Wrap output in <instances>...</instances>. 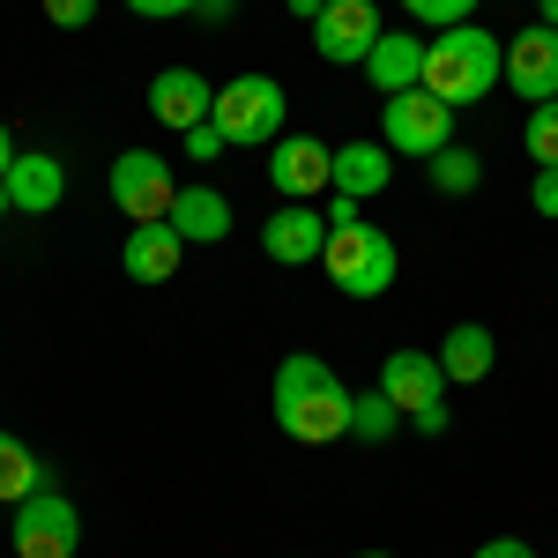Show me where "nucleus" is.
<instances>
[{
    "instance_id": "f257e3e1",
    "label": "nucleus",
    "mask_w": 558,
    "mask_h": 558,
    "mask_svg": "<svg viewBox=\"0 0 558 558\" xmlns=\"http://www.w3.org/2000/svg\"><path fill=\"white\" fill-rule=\"evenodd\" d=\"M276 425L305 439V447H328V439H350V387L336 380V365H320V357H283L276 365Z\"/></svg>"
},
{
    "instance_id": "f03ea898",
    "label": "nucleus",
    "mask_w": 558,
    "mask_h": 558,
    "mask_svg": "<svg viewBox=\"0 0 558 558\" xmlns=\"http://www.w3.org/2000/svg\"><path fill=\"white\" fill-rule=\"evenodd\" d=\"M499 83H507V45L492 31L454 23V31L425 38V89L439 105H484Z\"/></svg>"
},
{
    "instance_id": "7ed1b4c3",
    "label": "nucleus",
    "mask_w": 558,
    "mask_h": 558,
    "mask_svg": "<svg viewBox=\"0 0 558 558\" xmlns=\"http://www.w3.org/2000/svg\"><path fill=\"white\" fill-rule=\"evenodd\" d=\"M328 283L343 291V299H387L395 291V276H402V254H395V239H387L380 223H328Z\"/></svg>"
},
{
    "instance_id": "20e7f679",
    "label": "nucleus",
    "mask_w": 558,
    "mask_h": 558,
    "mask_svg": "<svg viewBox=\"0 0 558 558\" xmlns=\"http://www.w3.org/2000/svg\"><path fill=\"white\" fill-rule=\"evenodd\" d=\"M209 120L231 149H268V142H283V83L276 75H231V83H216Z\"/></svg>"
},
{
    "instance_id": "39448f33",
    "label": "nucleus",
    "mask_w": 558,
    "mask_h": 558,
    "mask_svg": "<svg viewBox=\"0 0 558 558\" xmlns=\"http://www.w3.org/2000/svg\"><path fill=\"white\" fill-rule=\"evenodd\" d=\"M380 128H387V149L395 157H425L432 165L454 142V105H439L432 89H402V97L380 105Z\"/></svg>"
},
{
    "instance_id": "423d86ee",
    "label": "nucleus",
    "mask_w": 558,
    "mask_h": 558,
    "mask_svg": "<svg viewBox=\"0 0 558 558\" xmlns=\"http://www.w3.org/2000/svg\"><path fill=\"white\" fill-rule=\"evenodd\" d=\"M8 536H15V558H83V514L60 492H31Z\"/></svg>"
},
{
    "instance_id": "0eeeda50",
    "label": "nucleus",
    "mask_w": 558,
    "mask_h": 558,
    "mask_svg": "<svg viewBox=\"0 0 558 558\" xmlns=\"http://www.w3.org/2000/svg\"><path fill=\"white\" fill-rule=\"evenodd\" d=\"M172 202H179V179L157 149H128V157L112 165V209L128 216V223H165Z\"/></svg>"
},
{
    "instance_id": "6e6552de",
    "label": "nucleus",
    "mask_w": 558,
    "mask_h": 558,
    "mask_svg": "<svg viewBox=\"0 0 558 558\" xmlns=\"http://www.w3.org/2000/svg\"><path fill=\"white\" fill-rule=\"evenodd\" d=\"M313 45H320V60H336V68H365V52L380 45V8H373V0H328V8L313 15Z\"/></svg>"
},
{
    "instance_id": "1a4fd4ad",
    "label": "nucleus",
    "mask_w": 558,
    "mask_h": 558,
    "mask_svg": "<svg viewBox=\"0 0 558 558\" xmlns=\"http://www.w3.org/2000/svg\"><path fill=\"white\" fill-rule=\"evenodd\" d=\"M507 89L521 105H551L558 97V31L551 23H529L507 38Z\"/></svg>"
},
{
    "instance_id": "9d476101",
    "label": "nucleus",
    "mask_w": 558,
    "mask_h": 558,
    "mask_svg": "<svg viewBox=\"0 0 558 558\" xmlns=\"http://www.w3.org/2000/svg\"><path fill=\"white\" fill-rule=\"evenodd\" d=\"M260 254L276 260V268H305V260L328 254V216L305 209V202H283V209L260 223Z\"/></svg>"
},
{
    "instance_id": "9b49d317",
    "label": "nucleus",
    "mask_w": 558,
    "mask_h": 558,
    "mask_svg": "<svg viewBox=\"0 0 558 558\" xmlns=\"http://www.w3.org/2000/svg\"><path fill=\"white\" fill-rule=\"evenodd\" d=\"M149 112L165 120V128H202L216 112V83L202 75V68H165V75H149Z\"/></svg>"
},
{
    "instance_id": "f8f14e48",
    "label": "nucleus",
    "mask_w": 558,
    "mask_h": 558,
    "mask_svg": "<svg viewBox=\"0 0 558 558\" xmlns=\"http://www.w3.org/2000/svg\"><path fill=\"white\" fill-rule=\"evenodd\" d=\"M328 165H336V149H320L313 134H283V142H268V179H276L283 202L320 194V186H328Z\"/></svg>"
},
{
    "instance_id": "ddd939ff",
    "label": "nucleus",
    "mask_w": 558,
    "mask_h": 558,
    "mask_svg": "<svg viewBox=\"0 0 558 558\" xmlns=\"http://www.w3.org/2000/svg\"><path fill=\"white\" fill-rule=\"evenodd\" d=\"M380 387H387V402H395L402 417H417V410H432V402H439L447 373H439V357H425V350H387Z\"/></svg>"
},
{
    "instance_id": "4468645a",
    "label": "nucleus",
    "mask_w": 558,
    "mask_h": 558,
    "mask_svg": "<svg viewBox=\"0 0 558 558\" xmlns=\"http://www.w3.org/2000/svg\"><path fill=\"white\" fill-rule=\"evenodd\" d=\"M8 202L23 216H52L68 202V165L60 157H45V149H23L15 165H8Z\"/></svg>"
},
{
    "instance_id": "2eb2a0df",
    "label": "nucleus",
    "mask_w": 558,
    "mask_h": 558,
    "mask_svg": "<svg viewBox=\"0 0 558 558\" xmlns=\"http://www.w3.org/2000/svg\"><path fill=\"white\" fill-rule=\"evenodd\" d=\"M365 83L380 89V97L425 89V38H410V31H380V45L365 52Z\"/></svg>"
},
{
    "instance_id": "dca6fc26",
    "label": "nucleus",
    "mask_w": 558,
    "mask_h": 558,
    "mask_svg": "<svg viewBox=\"0 0 558 558\" xmlns=\"http://www.w3.org/2000/svg\"><path fill=\"white\" fill-rule=\"evenodd\" d=\"M120 260H128L134 283H172L179 260H186V239H179L172 223H134L128 246H120Z\"/></svg>"
},
{
    "instance_id": "f3484780",
    "label": "nucleus",
    "mask_w": 558,
    "mask_h": 558,
    "mask_svg": "<svg viewBox=\"0 0 558 558\" xmlns=\"http://www.w3.org/2000/svg\"><path fill=\"white\" fill-rule=\"evenodd\" d=\"M172 223L186 246H216V239H231V202L216 194V186H179V202H172Z\"/></svg>"
},
{
    "instance_id": "a211bd4d",
    "label": "nucleus",
    "mask_w": 558,
    "mask_h": 558,
    "mask_svg": "<svg viewBox=\"0 0 558 558\" xmlns=\"http://www.w3.org/2000/svg\"><path fill=\"white\" fill-rule=\"evenodd\" d=\"M387 179H395V165H387L380 142H343V149H336V165H328V186H336V194H350V202L387 194Z\"/></svg>"
},
{
    "instance_id": "6ab92c4d",
    "label": "nucleus",
    "mask_w": 558,
    "mask_h": 558,
    "mask_svg": "<svg viewBox=\"0 0 558 558\" xmlns=\"http://www.w3.org/2000/svg\"><path fill=\"white\" fill-rule=\"evenodd\" d=\"M492 357H499V343H492V328H476V320H462V328L439 336V373L454 387H476L492 373Z\"/></svg>"
},
{
    "instance_id": "aec40b11",
    "label": "nucleus",
    "mask_w": 558,
    "mask_h": 558,
    "mask_svg": "<svg viewBox=\"0 0 558 558\" xmlns=\"http://www.w3.org/2000/svg\"><path fill=\"white\" fill-rule=\"evenodd\" d=\"M31 492H45V462L15 439V432H0V499H8V507H23Z\"/></svg>"
},
{
    "instance_id": "412c9836",
    "label": "nucleus",
    "mask_w": 558,
    "mask_h": 558,
    "mask_svg": "<svg viewBox=\"0 0 558 558\" xmlns=\"http://www.w3.org/2000/svg\"><path fill=\"white\" fill-rule=\"evenodd\" d=\"M402 432V410L387 402V387H365V395H350V439H365V447H387Z\"/></svg>"
},
{
    "instance_id": "4be33fe9",
    "label": "nucleus",
    "mask_w": 558,
    "mask_h": 558,
    "mask_svg": "<svg viewBox=\"0 0 558 558\" xmlns=\"http://www.w3.org/2000/svg\"><path fill=\"white\" fill-rule=\"evenodd\" d=\"M425 172H432V186H439V194H476V186H484V157H476V149H462V142H447Z\"/></svg>"
},
{
    "instance_id": "5701e85b",
    "label": "nucleus",
    "mask_w": 558,
    "mask_h": 558,
    "mask_svg": "<svg viewBox=\"0 0 558 558\" xmlns=\"http://www.w3.org/2000/svg\"><path fill=\"white\" fill-rule=\"evenodd\" d=\"M521 149L536 165H558V97L551 105H529V128H521Z\"/></svg>"
},
{
    "instance_id": "b1692460",
    "label": "nucleus",
    "mask_w": 558,
    "mask_h": 558,
    "mask_svg": "<svg viewBox=\"0 0 558 558\" xmlns=\"http://www.w3.org/2000/svg\"><path fill=\"white\" fill-rule=\"evenodd\" d=\"M417 23H432V31H454V23H470L476 15V0H402Z\"/></svg>"
},
{
    "instance_id": "393cba45",
    "label": "nucleus",
    "mask_w": 558,
    "mask_h": 558,
    "mask_svg": "<svg viewBox=\"0 0 558 558\" xmlns=\"http://www.w3.org/2000/svg\"><path fill=\"white\" fill-rule=\"evenodd\" d=\"M529 209L558 223V165H536V179H529Z\"/></svg>"
},
{
    "instance_id": "a878e982",
    "label": "nucleus",
    "mask_w": 558,
    "mask_h": 558,
    "mask_svg": "<svg viewBox=\"0 0 558 558\" xmlns=\"http://www.w3.org/2000/svg\"><path fill=\"white\" fill-rule=\"evenodd\" d=\"M45 15H52L60 31H89V23H97V0H45Z\"/></svg>"
},
{
    "instance_id": "bb28decb",
    "label": "nucleus",
    "mask_w": 558,
    "mask_h": 558,
    "mask_svg": "<svg viewBox=\"0 0 558 558\" xmlns=\"http://www.w3.org/2000/svg\"><path fill=\"white\" fill-rule=\"evenodd\" d=\"M216 149H231V142L216 134V120H202V128H186V157H194V165H209Z\"/></svg>"
},
{
    "instance_id": "cd10ccee",
    "label": "nucleus",
    "mask_w": 558,
    "mask_h": 558,
    "mask_svg": "<svg viewBox=\"0 0 558 558\" xmlns=\"http://www.w3.org/2000/svg\"><path fill=\"white\" fill-rule=\"evenodd\" d=\"M134 15H149V23H179V15H194L202 0H128Z\"/></svg>"
},
{
    "instance_id": "c85d7f7f",
    "label": "nucleus",
    "mask_w": 558,
    "mask_h": 558,
    "mask_svg": "<svg viewBox=\"0 0 558 558\" xmlns=\"http://www.w3.org/2000/svg\"><path fill=\"white\" fill-rule=\"evenodd\" d=\"M470 558H536V551H529L521 536H492V544H476Z\"/></svg>"
},
{
    "instance_id": "c756f323",
    "label": "nucleus",
    "mask_w": 558,
    "mask_h": 558,
    "mask_svg": "<svg viewBox=\"0 0 558 558\" xmlns=\"http://www.w3.org/2000/svg\"><path fill=\"white\" fill-rule=\"evenodd\" d=\"M410 425L425 432V439H439V432H447V402H432V410H417V417H410Z\"/></svg>"
},
{
    "instance_id": "7c9ffc66",
    "label": "nucleus",
    "mask_w": 558,
    "mask_h": 558,
    "mask_svg": "<svg viewBox=\"0 0 558 558\" xmlns=\"http://www.w3.org/2000/svg\"><path fill=\"white\" fill-rule=\"evenodd\" d=\"M8 165H15V134H8V120H0V179H8Z\"/></svg>"
},
{
    "instance_id": "2f4dec72",
    "label": "nucleus",
    "mask_w": 558,
    "mask_h": 558,
    "mask_svg": "<svg viewBox=\"0 0 558 558\" xmlns=\"http://www.w3.org/2000/svg\"><path fill=\"white\" fill-rule=\"evenodd\" d=\"M320 8H328V0H291V15H305V23H313Z\"/></svg>"
},
{
    "instance_id": "473e14b6",
    "label": "nucleus",
    "mask_w": 558,
    "mask_h": 558,
    "mask_svg": "<svg viewBox=\"0 0 558 558\" xmlns=\"http://www.w3.org/2000/svg\"><path fill=\"white\" fill-rule=\"evenodd\" d=\"M536 23H551V31H558V0H536Z\"/></svg>"
},
{
    "instance_id": "72a5a7b5",
    "label": "nucleus",
    "mask_w": 558,
    "mask_h": 558,
    "mask_svg": "<svg viewBox=\"0 0 558 558\" xmlns=\"http://www.w3.org/2000/svg\"><path fill=\"white\" fill-rule=\"evenodd\" d=\"M8 209H15V202H8V179H0V216H8Z\"/></svg>"
},
{
    "instance_id": "f704fd0d",
    "label": "nucleus",
    "mask_w": 558,
    "mask_h": 558,
    "mask_svg": "<svg viewBox=\"0 0 558 558\" xmlns=\"http://www.w3.org/2000/svg\"><path fill=\"white\" fill-rule=\"evenodd\" d=\"M357 558H395V551H357Z\"/></svg>"
}]
</instances>
